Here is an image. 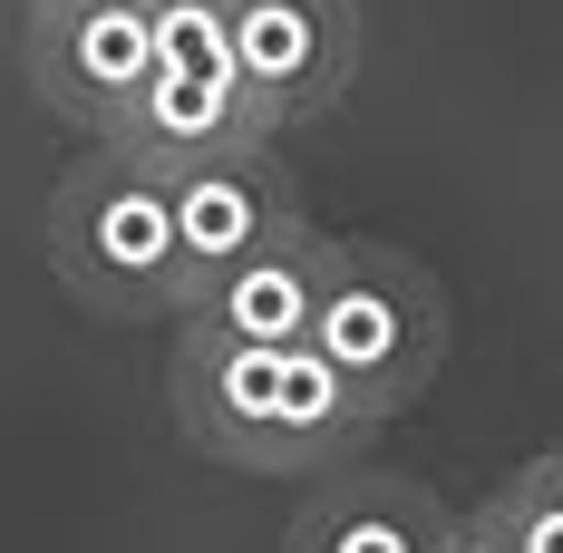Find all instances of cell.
<instances>
[{
    "instance_id": "6da1fadb",
    "label": "cell",
    "mask_w": 563,
    "mask_h": 553,
    "mask_svg": "<svg viewBox=\"0 0 563 553\" xmlns=\"http://www.w3.org/2000/svg\"><path fill=\"white\" fill-rule=\"evenodd\" d=\"M175 428L195 438V456L243 466V476H331L360 466L379 418L350 398L331 360L311 340H175Z\"/></svg>"
},
{
    "instance_id": "7a4b0ae2",
    "label": "cell",
    "mask_w": 563,
    "mask_h": 553,
    "mask_svg": "<svg viewBox=\"0 0 563 553\" xmlns=\"http://www.w3.org/2000/svg\"><path fill=\"white\" fill-rule=\"evenodd\" d=\"M311 350L331 360L350 398L389 428L408 418L438 369H448V291L428 263H408L369 233H321V281H311Z\"/></svg>"
},
{
    "instance_id": "3957f363",
    "label": "cell",
    "mask_w": 563,
    "mask_h": 553,
    "mask_svg": "<svg viewBox=\"0 0 563 553\" xmlns=\"http://www.w3.org/2000/svg\"><path fill=\"white\" fill-rule=\"evenodd\" d=\"M49 263L98 321H156L185 301V253H175V185L156 156L98 136V156L58 175L49 195Z\"/></svg>"
},
{
    "instance_id": "277c9868",
    "label": "cell",
    "mask_w": 563,
    "mask_h": 553,
    "mask_svg": "<svg viewBox=\"0 0 563 553\" xmlns=\"http://www.w3.org/2000/svg\"><path fill=\"white\" fill-rule=\"evenodd\" d=\"M20 68L49 117L88 126V136H126L146 68H156V10L146 0H49V10H30Z\"/></svg>"
},
{
    "instance_id": "5b68a950",
    "label": "cell",
    "mask_w": 563,
    "mask_h": 553,
    "mask_svg": "<svg viewBox=\"0 0 563 553\" xmlns=\"http://www.w3.org/2000/svg\"><path fill=\"white\" fill-rule=\"evenodd\" d=\"M360 78V10L350 0H233V88L263 136L331 117Z\"/></svg>"
},
{
    "instance_id": "8992f818",
    "label": "cell",
    "mask_w": 563,
    "mask_h": 553,
    "mask_svg": "<svg viewBox=\"0 0 563 553\" xmlns=\"http://www.w3.org/2000/svg\"><path fill=\"white\" fill-rule=\"evenodd\" d=\"M175 185V253H185V281L224 273L233 253L273 243L282 223H301V185L291 166L263 146H233V156H195V166H166Z\"/></svg>"
},
{
    "instance_id": "52a82bcc",
    "label": "cell",
    "mask_w": 563,
    "mask_h": 553,
    "mask_svg": "<svg viewBox=\"0 0 563 553\" xmlns=\"http://www.w3.org/2000/svg\"><path fill=\"white\" fill-rule=\"evenodd\" d=\"M456 515L418 476H398V466H331V476H311V496L291 515V534L282 553H448Z\"/></svg>"
},
{
    "instance_id": "ba28073f",
    "label": "cell",
    "mask_w": 563,
    "mask_h": 553,
    "mask_svg": "<svg viewBox=\"0 0 563 553\" xmlns=\"http://www.w3.org/2000/svg\"><path fill=\"white\" fill-rule=\"evenodd\" d=\"M311 281H321V223H282L273 243L233 253L224 273L185 281V331L205 340H311Z\"/></svg>"
},
{
    "instance_id": "9c48e42d",
    "label": "cell",
    "mask_w": 563,
    "mask_h": 553,
    "mask_svg": "<svg viewBox=\"0 0 563 553\" xmlns=\"http://www.w3.org/2000/svg\"><path fill=\"white\" fill-rule=\"evenodd\" d=\"M117 146H136V156H156V166H195V156L263 146V126H253V108H243L233 68H146V98H136V117H126Z\"/></svg>"
},
{
    "instance_id": "30bf717a",
    "label": "cell",
    "mask_w": 563,
    "mask_h": 553,
    "mask_svg": "<svg viewBox=\"0 0 563 553\" xmlns=\"http://www.w3.org/2000/svg\"><path fill=\"white\" fill-rule=\"evenodd\" d=\"M476 524H486V534H506L515 553H563V446L525 456L506 486L476 505Z\"/></svg>"
},
{
    "instance_id": "8fae6325",
    "label": "cell",
    "mask_w": 563,
    "mask_h": 553,
    "mask_svg": "<svg viewBox=\"0 0 563 553\" xmlns=\"http://www.w3.org/2000/svg\"><path fill=\"white\" fill-rule=\"evenodd\" d=\"M30 10H49V0H30Z\"/></svg>"
}]
</instances>
